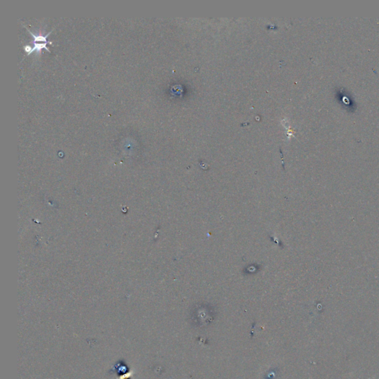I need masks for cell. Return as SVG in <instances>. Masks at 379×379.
<instances>
[{"instance_id":"1","label":"cell","mask_w":379,"mask_h":379,"mask_svg":"<svg viewBox=\"0 0 379 379\" xmlns=\"http://www.w3.org/2000/svg\"><path fill=\"white\" fill-rule=\"evenodd\" d=\"M28 30L29 33H30V34H31L32 36H33V38H34V41H33V42H49L47 41L46 38H47V37H48V35H49L50 33H51V32L47 33V34L46 35V36H44H44H37V35L33 34V33H32V32H30L29 30Z\"/></svg>"}]
</instances>
